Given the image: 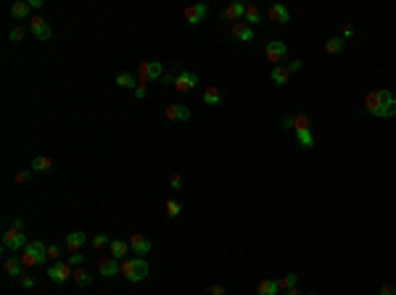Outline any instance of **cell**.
Here are the masks:
<instances>
[{
  "label": "cell",
  "mask_w": 396,
  "mask_h": 295,
  "mask_svg": "<svg viewBox=\"0 0 396 295\" xmlns=\"http://www.w3.org/2000/svg\"><path fill=\"white\" fill-rule=\"evenodd\" d=\"M148 261L143 256H132V259H124L121 261V274H124L127 282H143L148 277Z\"/></svg>",
  "instance_id": "6da1fadb"
},
{
  "label": "cell",
  "mask_w": 396,
  "mask_h": 295,
  "mask_svg": "<svg viewBox=\"0 0 396 295\" xmlns=\"http://www.w3.org/2000/svg\"><path fill=\"white\" fill-rule=\"evenodd\" d=\"M19 259H21V263H24L27 269L29 266H40V263L48 261V245L40 243V240H35V243H29L24 251L19 253Z\"/></svg>",
  "instance_id": "7a4b0ae2"
},
{
  "label": "cell",
  "mask_w": 396,
  "mask_h": 295,
  "mask_svg": "<svg viewBox=\"0 0 396 295\" xmlns=\"http://www.w3.org/2000/svg\"><path fill=\"white\" fill-rule=\"evenodd\" d=\"M391 90H375V93H370L367 95V100H364V111L370 113V116H378L380 119V113H383V108L388 105V100H391Z\"/></svg>",
  "instance_id": "3957f363"
},
{
  "label": "cell",
  "mask_w": 396,
  "mask_h": 295,
  "mask_svg": "<svg viewBox=\"0 0 396 295\" xmlns=\"http://www.w3.org/2000/svg\"><path fill=\"white\" fill-rule=\"evenodd\" d=\"M29 245V240H27V234L24 232H19V229H5L3 232V251H13V253H21L24 248Z\"/></svg>",
  "instance_id": "277c9868"
},
{
  "label": "cell",
  "mask_w": 396,
  "mask_h": 295,
  "mask_svg": "<svg viewBox=\"0 0 396 295\" xmlns=\"http://www.w3.org/2000/svg\"><path fill=\"white\" fill-rule=\"evenodd\" d=\"M138 74H140V85H146V82H156L164 77V64L161 61H143L138 66Z\"/></svg>",
  "instance_id": "5b68a950"
},
{
  "label": "cell",
  "mask_w": 396,
  "mask_h": 295,
  "mask_svg": "<svg viewBox=\"0 0 396 295\" xmlns=\"http://www.w3.org/2000/svg\"><path fill=\"white\" fill-rule=\"evenodd\" d=\"M72 277H74V269L66 261H58V263H53V266L48 269V279H50V282L64 285L66 279H72Z\"/></svg>",
  "instance_id": "8992f818"
},
{
  "label": "cell",
  "mask_w": 396,
  "mask_h": 295,
  "mask_svg": "<svg viewBox=\"0 0 396 295\" xmlns=\"http://www.w3.org/2000/svg\"><path fill=\"white\" fill-rule=\"evenodd\" d=\"M196 85H198L196 71H177V77H174V90L177 93H193Z\"/></svg>",
  "instance_id": "52a82bcc"
},
{
  "label": "cell",
  "mask_w": 396,
  "mask_h": 295,
  "mask_svg": "<svg viewBox=\"0 0 396 295\" xmlns=\"http://www.w3.org/2000/svg\"><path fill=\"white\" fill-rule=\"evenodd\" d=\"M206 16H209V5L206 3H193V5H188V8H185V21L190 27L201 24Z\"/></svg>",
  "instance_id": "ba28073f"
},
{
  "label": "cell",
  "mask_w": 396,
  "mask_h": 295,
  "mask_svg": "<svg viewBox=\"0 0 396 295\" xmlns=\"http://www.w3.org/2000/svg\"><path fill=\"white\" fill-rule=\"evenodd\" d=\"M29 32H32L37 40H50V37H53V29H50V24L42 16H32V19H29Z\"/></svg>",
  "instance_id": "9c48e42d"
},
{
  "label": "cell",
  "mask_w": 396,
  "mask_h": 295,
  "mask_svg": "<svg viewBox=\"0 0 396 295\" xmlns=\"http://www.w3.org/2000/svg\"><path fill=\"white\" fill-rule=\"evenodd\" d=\"M164 119L166 122H188L190 119V108L182 103H169L164 108Z\"/></svg>",
  "instance_id": "30bf717a"
},
{
  "label": "cell",
  "mask_w": 396,
  "mask_h": 295,
  "mask_svg": "<svg viewBox=\"0 0 396 295\" xmlns=\"http://www.w3.org/2000/svg\"><path fill=\"white\" fill-rule=\"evenodd\" d=\"M285 53H288V48H285V42H280V40H272V42H267V48H264V56H267L270 64L283 61Z\"/></svg>",
  "instance_id": "8fae6325"
},
{
  "label": "cell",
  "mask_w": 396,
  "mask_h": 295,
  "mask_svg": "<svg viewBox=\"0 0 396 295\" xmlns=\"http://www.w3.org/2000/svg\"><path fill=\"white\" fill-rule=\"evenodd\" d=\"M24 263H21L19 256H8V259L3 261V271H5V277H13V279H21L24 277Z\"/></svg>",
  "instance_id": "7c38bea8"
},
{
  "label": "cell",
  "mask_w": 396,
  "mask_h": 295,
  "mask_svg": "<svg viewBox=\"0 0 396 295\" xmlns=\"http://www.w3.org/2000/svg\"><path fill=\"white\" fill-rule=\"evenodd\" d=\"M98 271H101V277H117L121 274V263L114 256H106V259H98Z\"/></svg>",
  "instance_id": "4fadbf2b"
},
{
  "label": "cell",
  "mask_w": 396,
  "mask_h": 295,
  "mask_svg": "<svg viewBox=\"0 0 396 295\" xmlns=\"http://www.w3.org/2000/svg\"><path fill=\"white\" fill-rule=\"evenodd\" d=\"M129 248H132L135 256H143V259H146V253H151V240L143 237L140 232H132L129 234Z\"/></svg>",
  "instance_id": "5bb4252c"
},
{
  "label": "cell",
  "mask_w": 396,
  "mask_h": 295,
  "mask_svg": "<svg viewBox=\"0 0 396 295\" xmlns=\"http://www.w3.org/2000/svg\"><path fill=\"white\" fill-rule=\"evenodd\" d=\"M87 243V234L85 232H69L66 234V251L69 253H82V245Z\"/></svg>",
  "instance_id": "9a60e30c"
},
{
  "label": "cell",
  "mask_w": 396,
  "mask_h": 295,
  "mask_svg": "<svg viewBox=\"0 0 396 295\" xmlns=\"http://www.w3.org/2000/svg\"><path fill=\"white\" fill-rule=\"evenodd\" d=\"M270 21H275V24H288V21H291V11H288V5L272 3L270 5Z\"/></svg>",
  "instance_id": "2e32d148"
},
{
  "label": "cell",
  "mask_w": 396,
  "mask_h": 295,
  "mask_svg": "<svg viewBox=\"0 0 396 295\" xmlns=\"http://www.w3.org/2000/svg\"><path fill=\"white\" fill-rule=\"evenodd\" d=\"M230 32H233V37H235L238 42H251V40H254V29H251L246 21H238V24H233Z\"/></svg>",
  "instance_id": "e0dca14e"
},
{
  "label": "cell",
  "mask_w": 396,
  "mask_h": 295,
  "mask_svg": "<svg viewBox=\"0 0 396 295\" xmlns=\"http://www.w3.org/2000/svg\"><path fill=\"white\" fill-rule=\"evenodd\" d=\"M243 16H246V3H230L222 11V19L225 21H235V24H238V19H243Z\"/></svg>",
  "instance_id": "ac0fdd59"
},
{
  "label": "cell",
  "mask_w": 396,
  "mask_h": 295,
  "mask_svg": "<svg viewBox=\"0 0 396 295\" xmlns=\"http://www.w3.org/2000/svg\"><path fill=\"white\" fill-rule=\"evenodd\" d=\"M29 169H32L35 174H50V171H53V158H48V156H35L32 164H29Z\"/></svg>",
  "instance_id": "d6986e66"
},
{
  "label": "cell",
  "mask_w": 396,
  "mask_h": 295,
  "mask_svg": "<svg viewBox=\"0 0 396 295\" xmlns=\"http://www.w3.org/2000/svg\"><path fill=\"white\" fill-rule=\"evenodd\" d=\"M109 251L114 259H127V253H132V248H129V240H111V245H109Z\"/></svg>",
  "instance_id": "ffe728a7"
},
{
  "label": "cell",
  "mask_w": 396,
  "mask_h": 295,
  "mask_svg": "<svg viewBox=\"0 0 396 295\" xmlns=\"http://www.w3.org/2000/svg\"><path fill=\"white\" fill-rule=\"evenodd\" d=\"M256 295H280V285H277V279H259V285H256Z\"/></svg>",
  "instance_id": "44dd1931"
},
{
  "label": "cell",
  "mask_w": 396,
  "mask_h": 295,
  "mask_svg": "<svg viewBox=\"0 0 396 295\" xmlns=\"http://www.w3.org/2000/svg\"><path fill=\"white\" fill-rule=\"evenodd\" d=\"M296 140H299L301 148H312L315 145V134H312V127H301V130H296Z\"/></svg>",
  "instance_id": "7402d4cb"
},
{
  "label": "cell",
  "mask_w": 396,
  "mask_h": 295,
  "mask_svg": "<svg viewBox=\"0 0 396 295\" xmlns=\"http://www.w3.org/2000/svg\"><path fill=\"white\" fill-rule=\"evenodd\" d=\"M29 11H32V5L21 3V0H16V3L11 5V16L13 19H32V16H29Z\"/></svg>",
  "instance_id": "603a6c76"
},
{
  "label": "cell",
  "mask_w": 396,
  "mask_h": 295,
  "mask_svg": "<svg viewBox=\"0 0 396 295\" xmlns=\"http://www.w3.org/2000/svg\"><path fill=\"white\" fill-rule=\"evenodd\" d=\"M243 19H246V24L251 29H254V27L262 24V11H259L256 5H246V16H243Z\"/></svg>",
  "instance_id": "cb8c5ba5"
},
{
  "label": "cell",
  "mask_w": 396,
  "mask_h": 295,
  "mask_svg": "<svg viewBox=\"0 0 396 295\" xmlns=\"http://www.w3.org/2000/svg\"><path fill=\"white\" fill-rule=\"evenodd\" d=\"M72 279H74L79 287H90V285H93V274H90L87 269H82V266L74 269V277H72Z\"/></svg>",
  "instance_id": "d4e9b609"
},
{
  "label": "cell",
  "mask_w": 396,
  "mask_h": 295,
  "mask_svg": "<svg viewBox=\"0 0 396 295\" xmlns=\"http://www.w3.org/2000/svg\"><path fill=\"white\" fill-rule=\"evenodd\" d=\"M114 82H117V85H119L121 90H135V87H138V82H135V77H132V74H127V71H119V74H117V79H114Z\"/></svg>",
  "instance_id": "484cf974"
},
{
  "label": "cell",
  "mask_w": 396,
  "mask_h": 295,
  "mask_svg": "<svg viewBox=\"0 0 396 295\" xmlns=\"http://www.w3.org/2000/svg\"><path fill=\"white\" fill-rule=\"evenodd\" d=\"M288 79H291L288 66H275V69H272V82H275V85H288Z\"/></svg>",
  "instance_id": "4316f807"
},
{
  "label": "cell",
  "mask_w": 396,
  "mask_h": 295,
  "mask_svg": "<svg viewBox=\"0 0 396 295\" xmlns=\"http://www.w3.org/2000/svg\"><path fill=\"white\" fill-rule=\"evenodd\" d=\"M203 103H206V105H219V103H222V93H219V87H206V93H203Z\"/></svg>",
  "instance_id": "83f0119b"
},
{
  "label": "cell",
  "mask_w": 396,
  "mask_h": 295,
  "mask_svg": "<svg viewBox=\"0 0 396 295\" xmlns=\"http://www.w3.org/2000/svg\"><path fill=\"white\" fill-rule=\"evenodd\" d=\"M344 45H346L344 37H330V40L325 42V50L333 56V53H341V50H344Z\"/></svg>",
  "instance_id": "f1b7e54d"
},
{
  "label": "cell",
  "mask_w": 396,
  "mask_h": 295,
  "mask_svg": "<svg viewBox=\"0 0 396 295\" xmlns=\"http://www.w3.org/2000/svg\"><path fill=\"white\" fill-rule=\"evenodd\" d=\"M277 285H280V290H293V287L296 285H299V277H296V274H285V277H280L277 279Z\"/></svg>",
  "instance_id": "f546056e"
},
{
  "label": "cell",
  "mask_w": 396,
  "mask_h": 295,
  "mask_svg": "<svg viewBox=\"0 0 396 295\" xmlns=\"http://www.w3.org/2000/svg\"><path fill=\"white\" fill-rule=\"evenodd\" d=\"M166 216H169V219H177L180 216V211H182V203L180 200H166Z\"/></svg>",
  "instance_id": "4dcf8cb0"
},
{
  "label": "cell",
  "mask_w": 396,
  "mask_h": 295,
  "mask_svg": "<svg viewBox=\"0 0 396 295\" xmlns=\"http://www.w3.org/2000/svg\"><path fill=\"white\" fill-rule=\"evenodd\" d=\"M90 245L93 248H106V245H111V240H109V234L106 232H98L93 240H90Z\"/></svg>",
  "instance_id": "1f68e13d"
},
{
  "label": "cell",
  "mask_w": 396,
  "mask_h": 295,
  "mask_svg": "<svg viewBox=\"0 0 396 295\" xmlns=\"http://www.w3.org/2000/svg\"><path fill=\"white\" fill-rule=\"evenodd\" d=\"M182 185H185V179H182L177 171H172L169 174V187H172V190H182Z\"/></svg>",
  "instance_id": "d6a6232c"
},
{
  "label": "cell",
  "mask_w": 396,
  "mask_h": 295,
  "mask_svg": "<svg viewBox=\"0 0 396 295\" xmlns=\"http://www.w3.org/2000/svg\"><path fill=\"white\" fill-rule=\"evenodd\" d=\"M66 263H69V266H82V263H85V253H69V259H66Z\"/></svg>",
  "instance_id": "836d02e7"
},
{
  "label": "cell",
  "mask_w": 396,
  "mask_h": 295,
  "mask_svg": "<svg viewBox=\"0 0 396 295\" xmlns=\"http://www.w3.org/2000/svg\"><path fill=\"white\" fill-rule=\"evenodd\" d=\"M24 34H27V29H24V27H13L11 32H8L11 42H21V40H24Z\"/></svg>",
  "instance_id": "e575fe53"
},
{
  "label": "cell",
  "mask_w": 396,
  "mask_h": 295,
  "mask_svg": "<svg viewBox=\"0 0 396 295\" xmlns=\"http://www.w3.org/2000/svg\"><path fill=\"white\" fill-rule=\"evenodd\" d=\"M391 116H396V98H391L388 105L383 108V113H380V119H391Z\"/></svg>",
  "instance_id": "d590c367"
},
{
  "label": "cell",
  "mask_w": 396,
  "mask_h": 295,
  "mask_svg": "<svg viewBox=\"0 0 396 295\" xmlns=\"http://www.w3.org/2000/svg\"><path fill=\"white\" fill-rule=\"evenodd\" d=\"M32 174H35L32 169H24V171H19V174H16V185H27L29 179H32Z\"/></svg>",
  "instance_id": "8d00e7d4"
},
{
  "label": "cell",
  "mask_w": 396,
  "mask_h": 295,
  "mask_svg": "<svg viewBox=\"0 0 396 295\" xmlns=\"http://www.w3.org/2000/svg\"><path fill=\"white\" fill-rule=\"evenodd\" d=\"M48 261H53V263H58V261H61L58 248H56V245H48Z\"/></svg>",
  "instance_id": "74e56055"
},
{
  "label": "cell",
  "mask_w": 396,
  "mask_h": 295,
  "mask_svg": "<svg viewBox=\"0 0 396 295\" xmlns=\"http://www.w3.org/2000/svg\"><path fill=\"white\" fill-rule=\"evenodd\" d=\"M19 282H21V287H24V290H29V287H35V277H32V274H24V277L19 279Z\"/></svg>",
  "instance_id": "f35d334b"
},
{
  "label": "cell",
  "mask_w": 396,
  "mask_h": 295,
  "mask_svg": "<svg viewBox=\"0 0 396 295\" xmlns=\"http://www.w3.org/2000/svg\"><path fill=\"white\" fill-rule=\"evenodd\" d=\"M378 295H396V285H383L378 290Z\"/></svg>",
  "instance_id": "ab89813d"
},
{
  "label": "cell",
  "mask_w": 396,
  "mask_h": 295,
  "mask_svg": "<svg viewBox=\"0 0 396 295\" xmlns=\"http://www.w3.org/2000/svg\"><path fill=\"white\" fill-rule=\"evenodd\" d=\"M146 95H148V87H146V85H138V87H135V98H138V100H143Z\"/></svg>",
  "instance_id": "60d3db41"
},
{
  "label": "cell",
  "mask_w": 396,
  "mask_h": 295,
  "mask_svg": "<svg viewBox=\"0 0 396 295\" xmlns=\"http://www.w3.org/2000/svg\"><path fill=\"white\" fill-rule=\"evenodd\" d=\"M227 290H225V285H211L209 287V295H225Z\"/></svg>",
  "instance_id": "b9f144b4"
},
{
  "label": "cell",
  "mask_w": 396,
  "mask_h": 295,
  "mask_svg": "<svg viewBox=\"0 0 396 295\" xmlns=\"http://www.w3.org/2000/svg\"><path fill=\"white\" fill-rule=\"evenodd\" d=\"M11 227H13V229H24V219H21V216H13V222H11Z\"/></svg>",
  "instance_id": "7bdbcfd3"
},
{
  "label": "cell",
  "mask_w": 396,
  "mask_h": 295,
  "mask_svg": "<svg viewBox=\"0 0 396 295\" xmlns=\"http://www.w3.org/2000/svg\"><path fill=\"white\" fill-rule=\"evenodd\" d=\"M301 66H304V61H299V58H296V61L288 64V71H301Z\"/></svg>",
  "instance_id": "ee69618b"
},
{
  "label": "cell",
  "mask_w": 396,
  "mask_h": 295,
  "mask_svg": "<svg viewBox=\"0 0 396 295\" xmlns=\"http://www.w3.org/2000/svg\"><path fill=\"white\" fill-rule=\"evenodd\" d=\"M344 37H354V27H352V24L344 27Z\"/></svg>",
  "instance_id": "f6af8a7d"
},
{
  "label": "cell",
  "mask_w": 396,
  "mask_h": 295,
  "mask_svg": "<svg viewBox=\"0 0 396 295\" xmlns=\"http://www.w3.org/2000/svg\"><path fill=\"white\" fill-rule=\"evenodd\" d=\"M29 5H32V8H37V11H40V8H42V0H29Z\"/></svg>",
  "instance_id": "bcb514c9"
},
{
  "label": "cell",
  "mask_w": 396,
  "mask_h": 295,
  "mask_svg": "<svg viewBox=\"0 0 396 295\" xmlns=\"http://www.w3.org/2000/svg\"><path fill=\"white\" fill-rule=\"evenodd\" d=\"M285 295H301V290H299V287H293V290H288Z\"/></svg>",
  "instance_id": "7dc6e473"
},
{
  "label": "cell",
  "mask_w": 396,
  "mask_h": 295,
  "mask_svg": "<svg viewBox=\"0 0 396 295\" xmlns=\"http://www.w3.org/2000/svg\"><path fill=\"white\" fill-rule=\"evenodd\" d=\"M312 295H317V293H312Z\"/></svg>",
  "instance_id": "c3c4849f"
}]
</instances>
